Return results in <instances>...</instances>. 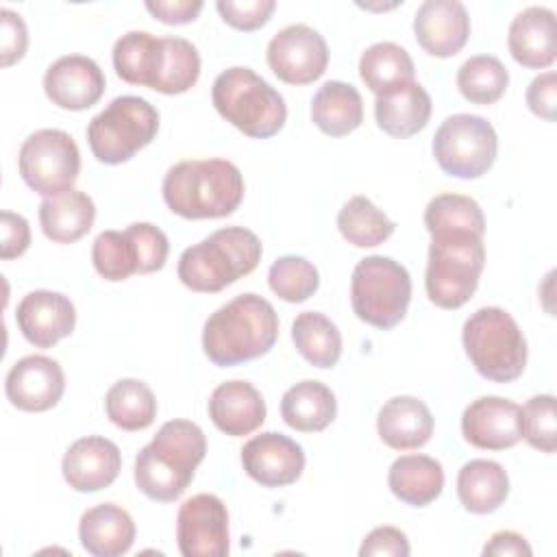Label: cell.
Here are the masks:
<instances>
[{
	"instance_id": "obj_1",
	"label": "cell",
	"mask_w": 557,
	"mask_h": 557,
	"mask_svg": "<svg viewBox=\"0 0 557 557\" xmlns=\"http://www.w3.org/2000/svg\"><path fill=\"white\" fill-rule=\"evenodd\" d=\"M278 337V315L259 294H239L218 307L205 322L202 350L220 368L265 355Z\"/></svg>"
},
{
	"instance_id": "obj_2",
	"label": "cell",
	"mask_w": 557,
	"mask_h": 557,
	"mask_svg": "<svg viewBox=\"0 0 557 557\" xmlns=\"http://www.w3.org/2000/svg\"><path fill=\"white\" fill-rule=\"evenodd\" d=\"M207 455L202 429L191 420L165 422L135 457V485L157 503L176 500Z\"/></svg>"
},
{
	"instance_id": "obj_3",
	"label": "cell",
	"mask_w": 557,
	"mask_h": 557,
	"mask_svg": "<svg viewBox=\"0 0 557 557\" xmlns=\"http://www.w3.org/2000/svg\"><path fill=\"white\" fill-rule=\"evenodd\" d=\"M161 191L168 209L181 218H226L242 205L244 176L226 159H189L168 170Z\"/></svg>"
},
{
	"instance_id": "obj_4",
	"label": "cell",
	"mask_w": 557,
	"mask_h": 557,
	"mask_svg": "<svg viewBox=\"0 0 557 557\" xmlns=\"http://www.w3.org/2000/svg\"><path fill=\"white\" fill-rule=\"evenodd\" d=\"M261 255V239L250 228L226 226L185 248L176 272L191 292L215 294L250 274L259 265Z\"/></svg>"
},
{
	"instance_id": "obj_5",
	"label": "cell",
	"mask_w": 557,
	"mask_h": 557,
	"mask_svg": "<svg viewBox=\"0 0 557 557\" xmlns=\"http://www.w3.org/2000/svg\"><path fill=\"white\" fill-rule=\"evenodd\" d=\"M483 265V233L466 228L433 231L424 274L429 300L442 309H459L476 292Z\"/></svg>"
},
{
	"instance_id": "obj_6",
	"label": "cell",
	"mask_w": 557,
	"mask_h": 557,
	"mask_svg": "<svg viewBox=\"0 0 557 557\" xmlns=\"http://www.w3.org/2000/svg\"><path fill=\"white\" fill-rule=\"evenodd\" d=\"M211 100L228 124L255 139L276 135L287 120L283 96L250 67L235 65L220 72L211 87Z\"/></svg>"
},
{
	"instance_id": "obj_7",
	"label": "cell",
	"mask_w": 557,
	"mask_h": 557,
	"mask_svg": "<svg viewBox=\"0 0 557 557\" xmlns=\"http://www.w3.org/2000/svg\"><path fill=\"white\" fill-rule=\"evenodd\" d=\"M463 348L474 370L494 383L516 381L527 366V339L500 307H481L463 322Z\"/></svg>"
},
{
	"instance_id": "obj_8",
	"label": "cell",
	"mask_w": 557,
	"mask_h": 557,
	"mask_svg": "<svg viewBox=\"0 0 557 557\" xmlns=\"http://www.w3.org/2000/svg\"><path fill=\"white\" fill-rule=\"evenodd\" d=\"M159 131V111L139 96H117L87 126V141L100 163L117 165L146 148Z\"/></svg>"
},
{
	"instance_id": "obj_9",
	"label": "cell",
	"mask_w": 557,
	"mask_h": 557,
	"mask_svg": "<svg viewBox=\"0 0 557 557\" xmlns=\"http://www.w3.org/2000/svg\"><path fill=\"white\" fill-rule=\"evenodd\" d=\"M411 300V276L392 257L370 255L361 259L350 278V302L355 315L376 329L396 326Z\"/></svg>"
},
{
	"instance_id": "obj_10",
	"label": "cell",
	"mask_w": 557,
	"mask_h": 557,
	"mask_svg": "<svg viewBox=\"0 0 557 557\" xmlns=\"http://www.w3.org/2000/svg\"><path fill=\"white\" fill-rule=\"evenodd\" d=\"M498 137L494 126L472 113L446 117L433 137V157L440 170L457 178H479L496 161Z\"/></svg>"
},
{
	"instance_id": "obj_11",
	"label": "cell",
	"mask_w": 557,
	"mask_h": 557,
	"mask_svg": "<svg viewBox=\"0 0 557 557\" xmlns=\"http://www.w3.org/2000/svg\"><path fill=\"white\" fill-rule=\"evenodd\" d=\"M17 168L35 194L50 198L72 189L81 172V152L70 133L39 128L20 146Z\"/></svg>"
},
{
	"instance_id": "obj_12",
	"label": "cell",
	"mask_w": 557,
	"mask_h": 557,
	"mask_svg": "<svg viewBox=\"0 0 557 557\" xmlns=\"http://www.w3.org/2000/svg\"><path fill=\"white\" fill-rule=\"evenodd\" d=\"M268 65L287 85H309L318 81L329 65L324 37L307 24L281 28L268 44Z\"/></svg>"
},
{
	"instance_id": "obj_13",
	"label": "cell",
	"mask_w": 557,
	"mask_h": 557,
	"mask_svg": "<svg viewBox=\"0 0 557 557\" xmlns=\"http://www.w3.org/2000/svg\"><path fill=\"white\" fill-rule=\"evenodd\" d=\"M228 540V511L215 494H196L181 505L176 544L183 557H226Z\"/></svg>"
},
{
	"instance_id": "obj_14",
	"label": "cell",
	"mask_w": 557,
	"mask_h": 557,
	"mask_svg": "<svg viewBox=\"0 0 557 557\" xmlns=\"http://www.w3.org/2000/svg\"><path fill=\"white\" fill-rule=\"evenodd\" d=\"M242 466L259 485L285 487L300 479L305 470V450L292 437L265 431L244 444Z\"/></svg>"
},
{
	"instance_id": "obj_15",
	"label": "cell",
	"mask_w": 557,
	"mask_h": 557,
	"mask_svg": "<svg viewBox=\"0 0 557 557\" xmlns=\"http://www.w3.org/2000/svg\"><path fill=\"white\" fill-rule=\"evenodd\" d=\"M4 392L11 405L22 411H48L65 392L63 368L46 355L22 357L7 372Z\"/></svg>"
},
{
	"instance_id": "obj_16",
	"label": "cell",
	"mask_w": 557,
	"mask_h": 557,
	"mask_svg": "<svg viewBox=\"0 0 557 557\" xmlns=\"http://www.w3.org/2000/svg\"><path fill=\"white\" fill-rule=\"evenodd\" d=\"M107 87L100 65L85 54L59 57L44 74V91L52 104L67 111L94 107Z\"/></svg>"
},
{
	"instance_id": "obj_17",
	"label": "cell",
	"mask_w": 557,
	"mask_h": 557,
	"mask_svg": "<svg viewBox=\"0 0 557 557\" xmlns=\"http://www.w3.org/2000/svg\"><path fill=\"white\" fill-rule=\"evenodd\" d=\"M461 433L483 450L511 448L522 440L520 405L500 396H481L463 409Z\"/></svg>"
},
{
	"instance_id": "obj_18",
	"label": "cell",
	"mask_w": 557,
	"mask_h": 557,
	"mask_svg": "<svg viewBox=\"0 0 557 557\" xmlns=\"http://www.w3.org/2000/svg\"><path fill=\"white\" fill-rule=\"evenodd\" d=\"M15 322L33 346L52 348L74 331L76 309L74 302L61 292L35 289L20 300Z\"/></svg>"
},
{
	"instance_id": "obj_19",
	"label": "cell",
	"mask_w": 557,
	"mask_h": 557,
	"mask_svg": "<svg viewBox=\"0 0 557 557\" xmlns=\"http://www.w3.org/2000/svg\"><path fill=\"white\" fill-rule=\"evenodd\" d=\"M122 468L120 448L100 435H87L72 442L63 455L61 472L76 492H98L109 487Z\"/></svg>"
},
{
	"instance_id": "obj_20",
	"label": "cell",
	"mask_w": 557,
	"mask_h": 557,
	"mask_svg": "<svg viewBox=\"0 0 557 557\" xmlns=\"http://www.w3.org/2000/svg\"><path fill=\"white\" fill-rule=\"evenodd\" d=\"M418 44L440 59L455 57L470 37V15L459 0H426L413 15Z\"/></svg>"
},
{
	"instance_id": "obj_21",
	"label": "cell",
	"mask_w": 557,
	"mask_h": 557,
	"mask_svg": "<svg viewBox=\"0 0 557 557\" xmlns=\"http://www.w3.org/2000/svg\"><path fill=\"white\" fill-rule=\"evenodd\" d=\"M555 37V13L546 7L533 4L511 20L507 48L520 65L529 70H542L553 65L557 57Z\"/></svg>"
},
{
	"instance_id": "obj_22",
	"label": "cell",
	"mask_w": 557,
	"mask_h": 557,
	"mask_svg": "<svg viewBox=\"0 0 557 557\" xmlns=\"http://www.w3.org/2000/svg\"><path fill=\"white\" fill-rule=\"evenodd\" d=\"M209 418L222 433L244 437L263 424L265 400L252 383L226 381L211 392Z\"/></svg>"
},
{
	"instance_id": "obj_23",
	"label": "cell",
	"mask_w": 557,
	"mask_h": 557,
	"mask_svg": "<svg viewBox=\"0 0 557 557\" xmlns=\"http://www.w3.org/2000/svg\"><path fill=\"white\" fill-rule=\"evenodd\" d=\"M135 522L126 509L115 503L89 507L78 522L83 548L94 557H120L135 542Z\"/></svg>"
},
{
	"instance_id": "obj_24",
	"label": "cell",
	"mask_w": 557,
	"mask_h": 557,
	"mask_svg": "<svg viewBox=\"0 0 557 557\" xmlns=\"http://www.w3.org/2000/svg\"><path fill=\"white\" fill-rule=\"evenodd\" d=\"M431 96L420 83H405L389 91L376 94L374 117L383 133L389 137H411L420 133L431 117Z\"/></svg>"
},
{
	"instance_id": "obj_25",
	"label": "cell",
	"mask_w": 557,
	"mask_h": 557,
	"mask_svg": "<svg viewBox=\"0 0 557 557\" xmlns=\"http://www.w3.org/2000/svg\"><path fill=\"white\" fill-rule=\"evenodd\" d=\"M376 431L389 448L416 450L433 435V413L416 396H394L381 407Z\"/></svg>"
},
{
	"instance_id": "obj_26",
	"label": "cell",
	"mask_w": 557,
	"mask_h": 557,
	"mask_svg": "<svg viewBox=\"0 0 557 557\" xmlns=\"http://www.w3.org/2000/svg\"><path fill=\"white\" fill-rule=\"evenodd\" d=\"M96 220L94 200L78 189H67L59 196L44 198L39 205V224L48 239L72 244L89 233Z\"/></svg>"
},
{
	"instance_id": "obj_27",
	"label": "cell",
	"mask_w": 557,
	"mask_h": 557,
	"mask_svg": "<svg viewBox=\"0 0 557 557\" xmlns=\"http://www.w3.org/2000/svg\"><path fill=\"white\" fill-rule=\"evenodd\" d=\"M387 485L405 505L426 507L444 490V470L429 455H403L389 466Z\"/></svg>"
},
{
	"instance_id": "obj_28",
	"label": "cell",
	"mask_w": 557,
	"mask_h": 557,
	"mask_svg": "<svg viewBox=\"0 0 557 557\" xmlns=\"http://www.w3.org/2000/svg\"><path fill=\"white\" fill-rule=\"evenodd\" d=\"M281 416L287 426L300 433H318L335 420L337 400L329 385L307 379L283 394Z\"/></svg>"
},
{
	"instance_id": "obj_29",
	"label": "cell",
	"mask_w": 557,
	"mask_h": 557,
	"mask_svg": "<svg viewBox=\"0 0 557 557\" xmlns=\"http://www.w3.org/2000/svg\"><path fill=\"white\" fill-rule=\"evenodd\" d=\"M311 120L331 137L352 133L363 122L361 94L350 83L326 81L311 100Z\"/></svg>"
},
{
	"instance_id": "obj_30",
	"label": "cell",
	"mask_w": 557,
	"mask_h": 557,
	"mask_svg": "<svg viewBox=\"0 0 557 557\" xmlns=\"http://www.w3.org/2000/svg\"><path fill=\"white\" fill-rule=\"evenodd\" d=\"M509 494V476L498 461L472 459L457 474V496L470 513L496 511Z\"/></svg>"
},
{
	"instance_id": "obj_31",
	"label": "cell",
	"mask_w": 557,
	"mask_h": 557,
	"mask_svg": "<svg viewBox=\"0 0 557 557\" xmlns=\"http://www.w3.org/2000/svg\"><path fill=\"white\" fill-rule=\"evenodd\" d=\"M163 54V37L148 30H128L113 46V67L115 74L141 87H154L159 63Z\"/></svg>"
},
{
	"instance_id": "obj_32",
	"label": "cell",
	"mask_w": 557,
	"mask_h": 557,
	"mask_svg": "<svg viewBox=\"0 0 557 557\" xmlns=\"http://www.w3.org/2000/svg\"><path fill=\"white\" fill-rule=\"evenodd\" d=\"M359 76L374 94L413 83L416 67L409 52L394 41H376L361 52Z\"/></svg>"
},
{
	"instance_id": "obj_33",
	"label": "cell",
	"mask_w": 557,
	"mask_h": 557,
	"mask_svg": "<svg viewBox=\"0 0 557 557\" xmlns=\"http://www.w3.org/2000/svg\"><path fill=\"white\" fill-rule=\"evenodd\" d=\"M107 418L124 431L148 429L157 418V398L139 379L115 381L104 396Z\"/></svg>"
},
{
	"instance_id": "obj_34",
	"label": "cell",
	"mask_w": 557,
	"mask_h": 557,
	"mask_svg": "<svg viewBox=\"0 0 557 557\" xmlns=\"http://www.w3.org/2000/svg\"><path fill=\"white\" fill-rule=\"evenodd\" d=\"M296 350L315 368H333L342 357V333L324 313L302 311L292 322Z\"/></svg>"
},
{
	"instance_id": "obj_35",
	"label": "cell",
	"mask_w": 557,
	"mask_h": 557,
	"mask_svg": "<svg viewBox=\"0 0 557 557\" xmlns=\"http://www.w3.org/2000/svg\"><path fill=\"white\" fill-rule=\"evenodd\" d=\"M342 237L357 248H372L392 237L396 224L366 196L348 198L337 213Z\"/></svg>"
},
{
	"instance_id": "obj_36",
	"label": "cell",
	"mask_w": 557,
	"mask_h": 557,
	"mask_svg": "<svg viewBox=\"0 0 557 557\" xmlns=\"http://www.w3.org/2000/svg\"><path fill=\"white\" fill-rule=\"evenodd\" d=\"M200 76L198 48L183 37H163V57L154 83L159 94H185Z\"/></svg>"
},
{
	"instance_id": "obj_37",
	"label": "cell",
	"mask_w": 557,
	"mask_h": 557,
	"mask_svg": "<svg viewBox=\"0 0 557 557\" xmlns=\"http://www.w3.org/2000/svg\"><path fill=\"white\" fill-rule=\"evenodd\" d=\"M507 83V67L492 54H474L457 70V87L461 96L474 104L496 102L505 94Z\"/></svg>"
},
{
	"instance_id": "obj_38",
	"label": "cell",
	"mask_w": 557,
	"mask_h": 557,
	"mask_svg": "<svg viewBox=\"0 0 557 557\" xmlns=\"http://www.w3.org/2000/svg\"><path fill=\"white\" fill-rule=\"evenodd\" d=\"M91 261L104 281H126L131 274H139V248L133 233L128 228L98 233Z\"/></svg>"
},
{
	"instance_id": "obj_39",
	"label": "cell",
	"mask_w": 557,
	"mask_h": 557,
	"mask_svg": "<svg viewBox=\"0 0 557 557\" xmlns=\"http://www.w3.org/2000/svg\"><path fill=\"white\" fill-rule=\"evenodd\" d=\"M270 289L285 302H305L318 292V268L305 257L283 255L268 270Z\"/></svg>"
},
{
	"instance_id": "obj_40",
	"label": "cell",
	"mask_w": 557,
	"mask_h": 557,
	"mask_svg": "<svg viewBox=\"0 0 557 557\" xmlns=\"http://www.w3.org/2000/svg\"><path fill=\"white\" fill-rule=\"evenodd\" d=\"M424 226L429 233L440 228H466L485 233V215L479 202L461 194H440L424 209Z\"/></svg>"
},
{
	"instance_id": "obj_41",
	"label": "cell",
	"mask_w": 557,
	"mask_h": 557,
	"mask_svg": "<svg viewBox=\"0 0 557 557\" xmlns=\"http://www.w3.org/2000/svg\"><path fill=\"white\" fill-rule=\"evenodd\" d=\"M522 437L529 446L540 453L553 455L557 448V426H555V396L537 394L520 407Z\"/></svg>"
},
{
	"instance_id": "obj_42",
	"label": "cell",
	"mask_w": 557,
	"mask_h": 557,
	"mask_svg": "<svg viewBox=\"0 0 557 557\" xmlns=\"http://www.w3.org/2000/svg\"><path fill=\"white\" fill-rule=\"evenodd\" d=\"M139 248V274L157 272L165 265L170 244L165 233L150 222H135L128 226Z\"/></svg>"
},
{
	"instance_id": "obj_43",
	"label": "cell",
	"mask_w": 557,
	"mask_h": 557,
	"mask_svg": "<svg viewBox=\"0 0 557 557\" xmlns=\"http://www.w3.org/2000/svg\"><path fill=\"white\" fill-rule=\"evenodd\" d=\"M215 9L228 26L237 30H257L270 20V15L276 9V2L274 0H244V2L218 0Z\"/></svg>"
},
{
	"instance_id": "obj_44",
	"label": "cell",
	"mask_w": 557,
	"mask_h": 557,
	"mask_svg": "<svg viewBox=\"0 0 557 557\" xmlns=\"http://www.w3.org/2000/svg\"><path fill=\"white\" fill-rule=\"evenodd\" d=\"M0 17H2V37H0V57L2 59H0V63H2V67H9L24 57L26 46H28V28H26L22 15L7 7L0 9Z\"/></svg>"
},
{
	"instance_id": "obj_45",
	"label": "cell",
	"mask_w": 557,
	"mask_h": 557,
	"mask_svg": "<svg viewBox=\"0 0 557 557\" xmlns=\"http://www.w3.org/2000/svg\"><path fill=\"white\" fill-rule=\"evenodd\" d=\"M411 553L407 535L396 527H376L372 529L359 548L361 557H407Z\"/></svg>"
},
{
	"instance_id": "obj_46",
	"label": "cell",
	"mask_w": 557,
	"mask_h": 557,
	"mask_svg": "<svg viewBox=\"0 0 557 557\" xmlns=\"http://www.w3.org/2000/svg\"><path fill=\"white\" fill-rule=\"evenodd\" d=\"M30 246V226L24 215L13 211L0 213V257L4 261L22 257Z\"/></svg>"
},
{
	"instance_id": "obj_47",
	"label": "cell",
	"mask_w": 557,
	"mask_h": 557,
	"mask_svg": "<svg viewBox=\"0 0 557 557\" xmlns=\"http://www.w3.org/2000/svg\"><path fill=\"white\" fill-rule=\"evenodd\" d=\"M527 107L542 120L555 122L557 117V76L553 70L537 74L527 87Z\"/></svg>"
},
{
	"instance_id": "obj_48",
	"label": "cell",
	"mask_w": 557,
	"mask_h": 557,
	"mask_svg": "<svg viewBox=\"0 0 557 557\" xmlns=\"http://www.w3.org/2000/svg\"><path fill=\"white\" fill-rule=\"evenodd\" d=\"M146 9L163 24H189L202 11L200 0H146Z\"/></svg>"
},
{
	"instance_id": "obj_49",
	"label": "cell",
	"mask_w": 557,
	"mask_h": 557,
	"mask_svg": "<svg viewBox=\"0 0 557 557\" xmlns=\"http://www.w3.org/2000/svg\"><path fill=\"white\" fill-rule=\"evenodd\" d=\"M533 550L527 540L516 531H496L490 542L483 546V555H513V557H529Z\"/></svg>"
}]
</instances>
